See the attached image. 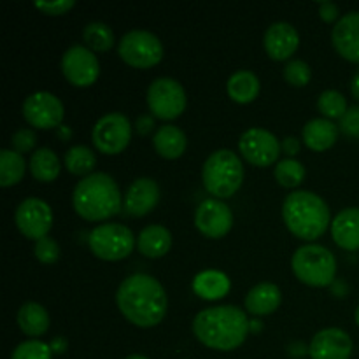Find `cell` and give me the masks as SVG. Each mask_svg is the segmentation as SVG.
Returning <instances> with one entry per match:
<instances>
[{"instance_id": "5", "label": "cell", "mask_w": 359, "mask_h": 359, "mask_svg": "<svg viewBox=\"0 0 359 359\" xmlns=\"http://www.w3.org/2000/svg\"><path fill=\"white\" fill-rule=\"evenodd\" d=\"M202 182L207 191L216 198L233 196L244 182V165L231 149H217L202 167Z\"/></svg>"}, {"instance_id": "4", "label": "cell", "mask_w": 359, "mask_h": 359, "mask_svg": "<svg viewBox=\"0 0 359 359\" xmlns=\"http://www.w3.org/2000/svg\"><path fill=\"white\" fill-rule=\"evenodd\" d=\"M283 219L294 237L307 242L321 237L333 221L328 203L307 189H294L284 198Z\"/></svg>"}, {"instance_id": "49", "label": "cell", "mask_w": 359, "mask_h": 359, "mask_svg": "<svg viewBox=\"0 0 359 359\" xmlns=\"http://www.w3.org/2000/svg\"><path fill=\"white\" fill-rule=\"evenodd\" d=\"M126 359H149V358L142 356V354H132V356H128Z\"/></svg>"}, {"instance_id": "1", "label": "cell", "mask_w": 359, "mask_h": 359, "mask_svg": "<svg viewBox=\"0 0 359 359\" xmlns=\"http://www.w3.org/2000/svg\"><path fill=\"white\" fill-rule=\"evenodd\" d=\"M119 312L139 328H153L163 321L168 300L165 287L149 273H132L116 291Z\"/></svg>"}, {"instance_id": "14", "label": "cell", "mask_w": 359, "mask_h": 359, "mask_svg": "<svg viewBox=\"0 0 359 359\" xmlns=\"http://www.w3.org/2000/svg\"><path fill=\"white\" fill-rule=\"evenodd\" d=\"M238 151L251 165L269 167L279 160L283 147H280L279 139L272 132L252 126V128L245 130L238 139Z\"/></svg>"}, {"instance_id": "40", "label": "cell", "mask_w": 359, "mask_h": 359, "mask_svg": "<svg viewBox=\"0 0 359 359\" xmlns=\"http://www.w3.org/2000/svg\"><path fill=\"white\" fill-rule=\"evenodd\" d=\"M319 9V16H321L323 21L326 23H333V21H339L340 20V9L337 4L333 2H321L318 6Z\"/></svg>"}, {"instance_id": "41", "label": "cell", "mask_w": 359, "mask_h": 359, "mask_svg": "<svg viewBox=\"0 0 359 359\" xmlns=\"http://www.w3.org/2000/svg\"><path fill=\"white\" fill-rule=\"evenodd\" d=\"M280 147H283V153L287 154V158H294V154L300 153V140L293 135L284 137L283 142H280Z\"/></svg>"}, {"instance_id": "19", "label": "cell", "mask_w": 359, "mask_h": 359, "mask_svg": "<svg viewBox=\"0 0 359 359\" xmlns=\"http://www.w3.org/2000/svg\"><path fill=\"white\" fill-rule=\"evenodd\" d=\"M160 186L151 177H137L126 189L123 207L126 214L133 217H142L149 214L160 202Z\"/></svg>"}, {"instance_id": "7", "label": "cell", "mask_w": 359, "mask_h": 359, "mask_svg": "<svg viewBox=\"0 0 359 359\" xmlns=\"http://www.w3.org/2000/svg\"><path fill=\"white\" fill-rule=\"evenodd\" d=\"M90 251L104 262H119L130 256L137 245L132 230L121 223H104L91 230L88 237Z\"/></svg>"}, {"instance_id": "22", "label": "cell", "mask_w": 359, "mask_h": 359, "mask_svg": "<svg viewBox=\"0 0 359 359\" xmlns=\"http://www.w3.org/2000/svg\"><path fill=\"white\" fill-rule=\"evenodd\" d=\"M339 132V126L332 119L314 118L305 123L302 137H304V142L309 149L321 153V151L330 149L337 142Z\"/></svg>"}, {"instance_id": "36", "label": "cell", "mask_w": 359, "mask_h": 359, "mask_svg": "<svg viewBox=\"0 0 359 359\" xmlns=\"http://www.w3.org/2000/svg\"><path fill=\"white\" fill-rule=\"evenodd\" d=\"M34 252L35 258H37L42 265H53V263L58 262L60 258V245L55 238L48 235V237L35 242Z\"/></svg>"}, {"instance_id": "8", "label": "cell", "mask_w": 359, "mask_h": 359, "mask_svg": "<svg viewBox=\"0 0 359 359\" xmlns=\"http://www.w3.org/2000/svg\"><path fill=\"white\" fill-rule=\"evenodd\" d=\"M118 53L126 65L135 69H149L158 65L163 58V44L153 32L133 28L121 37Z\"/></svg>"}, {"instance_id": "18", "label": "cell", "mask_w": 359, "mask_h": 359, "mask_svg": "<svg viewBox=\"0 0 359 359\" xmlns=\"http://www.w3.org/2000/svg\"><path fill=\"white\" fill-rule=\"evenodd\" d=\"M332 44L344 60L359 65V11L340 16L332 30Z\"/></svg>"}, {"instance_id": "11", "label": "cell", "mask_w": 359, "mask_h": 359, "mask_svg": "<svg viewBox=\"0 0 359 359\" xmlns=\"http://www.w3.org/2000/svg\"><path fill=\"white\" fill-rule=\"evenodd\" d=\"M21 112L25 121L34 128L51 130L62 125L65 107L63 102L51 91H35L25 98Z\"/></svg>"}, {"instance_id": "31", "label": "cell", "mask_w": 359, "mask_h": 359, "mask_svg": "<svg viewBox=\"0 0 359 359\" xmlns=\"http://www.w3.org/2000/svg\"><path fill=\"white\" fill-rule=\"evenodd\" d=\"M83 41L93 53H104L114 46V32L104 21H90L83 28Z\"/></svg>"}, {"instance_id": "45", "label": "cell", "mask_w": 359, "mask_h": 359, "mask_svg": "<svg viewBox=\"0 0 359 359\" xmlns=\"http://www.w3.org/2000/svg\"><path fill=\"white\" fill-rule=\"evenodd\" d=\"M332 293L335 294V297H346L347 294V290H349V287H347V284H346V280H342V279H337L335 283L332 284Z\"/></svg>"}, {"instance_id": "13", "label": "cell", "mask_w": 359, "mask_h": 359, "mask_svg": "<svg viewBox=\"0 0 359 359\" xmlns=\"http://www.w3.org/2000/svg\"><path fill=\"white\" fill-rule=\"evenodd\" d=\"M62 72L70 84L88 88L100 76V63L97 55L84 44H74L63 53Z\"/></svg>"}, {"instance_id": "43", "label": "cell", "mask_w": 359, "mask_h": 359, "mask_svg": "<svg viewBox=\"0 0 359 359\" xmlns=\"http://www.w3.org/2000/svg\"><path fill=\"white\" fill-rule=\"evenodd\" d=\"M287 354H290L291 358H304L309 354V346H305V344L300 342V340L291 342L290 346H287Z\"/></svg>"}, {"instance_id": "15", "label": "cell", "mask_w": 359, "mask_h": 359, "mask_svg": "<svg viewBox=\"0 0 359 359\" xmlns=\"http://www.w3.org/2000/svg\"><path fill=\"white\" fill-rule=\"evenodd\" d=\"M195 226L209 238H223L233 226V212L219 198H207L196 207Z\"/></svg>"}, {"instance_id": "26", "label": "cell", "mask_w": 359, "mask_h": 359, "mask_svg": "<svg viewBox=\"0 0 359 359\" xmlns=\"http://www.w3.org/2000/svg\"><path fill=\"white\" fill-rule=\"evenodd\" d=\"M18 326L25 335L37 339L49 330V314L44 305L37 302H25L18 311Z\"/></svg>"}, {"instance_id": "9", "label": "cell", "mask_w": 359, "mask_h": 359, "mask_svg": "<svg viewBox=\"0 0 359 359\" xmlns=\"http://www.w3.org/2000/svg\"><path fill=\"white\" fill-rule=\"evenodd\" d=\"M188 98L182 84L174 77H156L147 88V107L151 114L163 121L179 118L184 112Z\"/></svg>"}, {"instance_id": "6", "label": "cell", "mask_w": 359, "mask_h": 359, "mask_svg": "<svg viewBox=\"0 0 359 359\" xmlns=\"http://www.w3.org/2000/svg\"><path fill=\"white\" fill-rule=\"evenodd\" d=\"M291 269L300 283L312 287H330L337 280V258L325 245L298 248L291 258Z\"/></svg>"}, {"instance_id": "33", "label": "cell", "mask_w": 359, "mask_h": 359, "mask_svg": "<svg viewBox=\"0 0 359 359\" xmlns=\"http://www.w3.org/2000/svg\"><path fill=\"white\" fill-rule=\"evenodd\" d=\"M318 109L326 119H340L347 112V98L337 90H326L319 95Z\"/></svg>"}, {"instance_id": "25", "label": "cell", "mask_w": 359, "mask_h": 359, "mask_svg": "<svg viewBox=\"0 0 359 359\" xmlns=\"http://www.w3.org/2000/svg\"><path fill=\"white\" fill-rule=\"evenodd\" d=\"M231 283L228 276L221 270H203L193 279V291L203 300H221L230 293Z\"/></svg>"}, {"instance_id": "21", "label": "cell", "mask_w": 359, "mask_h": 359, "mask_svg": "<svg viewBox=\"0 0 359 359\" xmlns=\"http://www.w3.org/2000/svg\"><path fill=\"white\" fill-rule=\"evenodd\" d=\"M283 302V293L279 286L273 283H259L249 290L245 294V309L252 316H269L273 314L280 307Z\"/></svg>"}, {"instance_id": "37", "label": "cell", "mask_w": 359, "mask_h": 359, "mask_svg": "<svg viewBox=\"0 0 359 359\" xmlns=\"http://www.w3.org/2000/svg\"><path fill=\"white\" fill-rule=\"evenodd\" d=\"M35 144H37V135L32 128H20L11 137V149L20 154L30 153Z\"/></svg>"}, {"instance_id": "3", "label": "cell", "mask_w": 359, "mask_h": 359, "mask_svg": "<svg viewBox=\"0 0 359 359\" xmlns=\"http://www.w3.org/2000/svg\"><path fill=\"white\" fill-rule=\"evenodd\" d=\"M123 196L114 177L105 172H93L76 184L72 205L84 221L98 223L111 219L121 210Z\"/></svg>"}, {"instance_id": "12", "label": "cell", "mask_w": 359, "mask_h": 359, "mask_svg": "<svg viewBox=\"0 0 359 359\" xmlns=\"http://www.w3.org/2000/svg\"><path fill=\"white\" fill-rule=\"evenodd\" d=\"M14 223L20 233L30 241H41L48 237L53 226V210L48 202L37 196H28L14 212Z\"/></svg>"}, {"instance_id": "23", "label": "cell", "mask_w": 359, "mask_h": 359, "mask_svg": "<svg viewBox=\"0 0 359 359\" xmlns=\"http://www.w3.org/2000/svg\"><path fill=\"white\" fill-rule=\"evenodd\" d=\"M172 248V233L163 224H147L137 237V249L146 258H161Z\"/></svg>"}, {"instance_id": "44", "label": "cell", "mask_w": 359, "mask_h": 359, "mask_svg": "<svg viewBox=\"0 0 359 359\" xmlns=\"http://www.w3.org/2000/svg\"><path fill=\"white\" fill-rule=\"evenodd\" d=\"M49 347H51L53 353L63 354L67 351V347H69V342H67L65 337H55V339L49 342Z\"/></svg>"}, {"instance_id": "48", "label": "cell", "mask_w": 359, "mask_h": 359, "mask_svg": "<svg viewBox=\"0 0 359 359\" xmlns=\"http://www.w3.org/2000/svg\"><path fill=\"white\" fill-rule=\"evenodd\" d=\"M263 330V323L262 319H251V323H249V332L252 333H259Z\"/></svg>"}, {"instance_id": "39", "label": "cell", "mask_w": 359, "mask_h": 359, "mask_svg": "<svg viewBox=\"0 0 359 359\" xmlns=\"http://www.w3.org/2000/svg\"><path fill=\"white\" fill-rule=\"evenodd\" d=\"M76 6L74 0H56V2H35V7L48 16H62Z\"/></svg>"}, {"instance_id": "17", "label": "cell", "mask_w": 359, "mask_h": 359, "mask_svg": "<svg viewBox=\"0 0 359 359\" xmlns=\"http://www.w3.org/2000/svg\"><path fill=\"white\" fill-rule=\"evenodd\" d=\"M263 46L266 55L276 62H290L291 56L297 53L300 46V34L297 28L287 21H276L266 28L263 35Z\"/></svg>"}, {"instance_id": "30", "label": "cell", "mask_w": 359, "mask_h": 359, "mask_svg": "<svg viewBox=\"0 0 359 359\" xmlns=\"http://www.w3.org/2000/svg\"><path fill=\"white\" fill-rule=\"evenodd\" d=\"M63 163H65V168L70 174L86 177V175L93 174V168L97 167V154L88 146L77 144V146H72L70 149H67Z\"/></svg>"}, {"instance_id": "24", "label": "cell", "mask_w": 359, "mask_h": 359, "mask_svg": "<svg viewBox=\"0 0 359 359\" xmlns=\"http://www.w3.org/2000/svg\"><path fill=\"white\" fill-rule=\"evenodd\" d=\"M154 151L165 160H177L184 154L188 139L186 133L175 125H161L158 126L153 137Z\"/></svg>"}, {"instance_id": "2", "label": "cell", "mask_w": 359, "mask_h": 359, "mask_svg": "<svg viewBox=\"0 0 359 359\" xmlns=\"http://www.w3.org/2000/svg\"><path fill=\"white\" fill-rule=\"evenodd\" d=\"M249 319L235 305H217L200 311L193 319V335L198 342L214 351H233L249 335Z\"/></svg>"}, {"instance_id": "42", "label": "cell", "mask_w": 359, "mask_h": 359, "mask_svg": "<svg viewBox=\"0 0 359 359\" xmlns=\"http://www.w3.org/2000/svg\"><path fill=\"white\" fill-rule=\"evenodd\" d=\"M153 128H154L153 116H140V118H137L135 130L140 133V135H147Z\"/></svg>"}, {"instance_id": "28", "label": "cell", "mask_w": 359, "mask_h": 359, "mask_svg": "<svg viewBox=\"0 0 359 359\" xmlns=\"http://www.w3.org/2000/svg\"><path fill=\"white\" fill-rule=\"evenodd\" d=\"M28 168L39 182H53L60 175L62 165L51 147H39L32 153Z\"/></svg>"}, {"instance_id": "16", "label": "cell", "mask_w": 359, "mask_h": 359, "mask_svg": "<svg viewBox=\"0 0 359 359\" xmlns=\"http://www.w3.org/2000/svg\"><path fill=\"white\" fill-rule=\"evenodd\" d=\"M354 344L342 328H325L316 333L309 346L312 359H351Z\"/></svg>"}, {"instance_id": "32", "label": "cell", "mask_w": 359, "mask_h": 359, "mask_svg": "<svg viewBox=\"0 0 359 359\" xmlns=\"http://www.w3.org/2000/svg\"><path fill=\"white\" fill-rule=\"evenodd\" d=\"M273 175H276V181L280 186L294 189L305 181L307 170H305L304 163H300L294 158H284V160L277 161L276 168H273Z\"/></svg>"}, {"instance_id": "10", "label": "cell", "mask_w": 359, "mask_h": 359, "mask_svg": "<svg viewBox=\"0 0 359 359\" xmlns=\"http://www.w3.org/2000/svg\"><path fill=\"white\" fill-rule=\"evenodd\" d=\"M91 140L100 153H123L132 140V123L123 112H107L95 123Z\"/></svg>"}, {"instance_id": "20", "label": "cell", "mask_w": 359, "mask_h": 359, "mask_svg": "<svg viewBox=\"0 0 359 359\" xmlns=\"http://www.w3.org/2000/svg\"><path fill=\"white\" fill-rule=\"evenodd\" d=\"M332 238L346 251H359V207L342 209L332 221Z\"/></svg>"}, {"instance_id": "38", "label": "cell", "mask_w": 359, "mask_h": 359, "mask_svg": "<svg viewBox=\"0 0 359 359\" xmlns=\"http://www.w3.org/2000/svg\"><path fill=\"white\" fill-rule=\"evenodd\" d=\"M339 130L349 139L359 140V105H353V107L347 109L346 114L340 118Z\"/></svg>"}, {"instance_id": "47", "label": "cell", "mask_w": 359, "mask_h": 359, "mask_svg": "<svg viewBox=\"0 0 359 359\" xmlns=\"http://www.w3.org/2000/svg\"><path fill=\"white\" fill-rule=\"evenodd\" d=\"M56 135H58L62 140H69L70 137H72V130H70V126L67 125H60L58 128H56Z\"/></svg>"}, {"instance_id": "46", "label": "cell", "mask_w": 359, "mask_h": 359, "mask_svg": "<svg viewBox=\"0 0 359 359\" xmlns=\"http://www.w3.org/2000/svg\"><path fill=\"white\" fill-rule=\"evenodd\" d=\"M351 93H353L356 100H359V69L354 72L353 79H351Z\"/></svg>"}, {"instance_id": "35", "label": "cell", "mask_w": 359, "mask_h": 359, "mask_svg": "<svg viewBox=\"0 0 359 359\" xmlns=\"http://www.w3.org/2000/svg\"><path fill=\"white\" fill-rule=\"evenodd\" d=\"M11 359H53V351L49 344L32 339L21 342L11 354Z\"/></svg>"}, {"instance_id": "29", "label": "cell", "mask_w": 359, "mask_h": 359, "mask_svg": "<svg viewBox=\"0 0 359 359\" xmlns=\"http://www.w3.org/2000/svg\"><path fill=\"white\" fill-rule=\"evenodd\" d=\"M25 172H27V161L23 154L13 149L0 151V186L2 188L18 184L25 177Z\"/></svg>"}, {"instance_id": "34", "label": "cell", "mask_w": 359, "mask_h": 359, "mask_svg": "<svg viewBox=\"0 0 359 359\" xmlns=\"http://www.w3.org/2000/svg\"><path fill=\"white\" fill-rule=\"evenodd\" d=\"M283 76L284 79H286V83L291 84V86L304 88L307 86L309 81H311L312 70L311 67H309V63L304 62V60L291 58L290 62L286 63V67H284Z\"/></svg>"}, {"instance_id": "27", "label": "cell", "mask_w": 359, "mask_h": 359, "mask_svg": "<svg viewBox=\"0 0 359 359\" xmlns=\"http://www.w3.org/2000/svg\"><path fill=\"white\" fill-rule=\"evenodd\" d=\"M258 76L252 70H237L230 76L226 83V93L237 104H251L259 95Z\"/></svg>"}, {"instance_id": "50", "label": "cell", "mask_w": 359, "mask_h": 359, "mask_svg": "<svg viewBox=\"0 0 359 359\" xmlns=\"http://www.w3.org/2000/svg\"><path fill=\"white\" fill-rule=\"evenodd\" d=\"M354 321H356V325H358V328H359V305H358L356 312H354Z\"/></svg>"}]
</instances>
